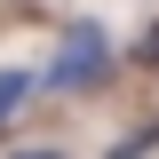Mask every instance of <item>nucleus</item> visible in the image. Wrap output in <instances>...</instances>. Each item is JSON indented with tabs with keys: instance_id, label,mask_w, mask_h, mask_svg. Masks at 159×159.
<instances>
[{
	"instance_id": "obj_1",
	"label": "nucleus",
	"mask_w": 159,
	"mask_h": 159,
	"mask_svg": "<svg viewBox=\"0 0 159 159\" xmlns=\"http://www.w3.org/2000/svg\"><path fill=\"white\" fill-rule=\"evenodd\" d=\"M111 72V40H103V24H72L56 48V64H48V88H96V80Z\"/></svg>"
},
{
	"instance_id": "obj_2",
	"label": "nucleus",
	"mask_w": 159,
	"mask_h": 159,
	"mask_svg": "<svg viewBox=\"0 0 159 159\" xmlns=\"http://www.w3.org/2000/svg\"><path fill=\"white\" fill-rule=\"evenodd\" d=\"M24 96H32V72H0V119L16 111V103H24Z\"/></svg>"
},
{
	"instance_id": "obj_3",
	"label": "nucleus",
	"mask_w": 159,
	"mask_h": 159,
	"mask_svg": "<svg viewBox=\"0 0 159 159\" xmlns=\"http://www.w3.org/2000/svg\"><path fill=\"white\" fill-rule=\"evenodd\" d=\"M151 143H159V127H143V135H127V143H119V159H143Z\"/></svg>"
},
{
	"instance_id": "obj_4",
	"label": "nucleus",
	"mask_w": 159,
	"mask_h": 159,
	"mask_svg": "<svg viewBox=\"0 0 159 159\" xmlns=\"http://www.w3.org/2000/svg\"><path fill=\"white\" fill-rule=\"evenodd\" d=\"M143 64H159V24H151V32H143Z\"/></svg>"
},
{
	"instance_id": "obj_5",
	"label": "nucleus",
	"mask_w": 159,
	"mask_h": 159,
	"mask_svg": "<svg viewBox=\"0 0 159 159\" xmlns=\"http://www.w3.org/2000/svg\"><path fill=\"white\" fill-rule=\"evenodd\" d=\"M16 159H56V151H16Z\"/></svg>"
}]
</instances>
